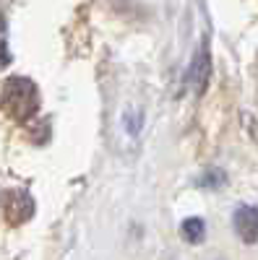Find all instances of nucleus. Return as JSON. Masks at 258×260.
<instances>
[{
  "instance_id": "nucleus-8",
  "label": "nucleus",
  "mask_w": 258,
  "mask_h": 260,
  "mask_svg": "<svg viewBox=\"0 0 258 260\" xmlns=\"http://www.w3.org/2000/svg\"><path fill=\"white\" fill-rule=\"evenodd\" d=\"M11 62V52H8V45H6V24L0 21V68Z\"/></svg>"
},
{
  "instance_id": "nucleus-5",
  "label": "nucleus",
  "mask_w": 258,
  "mask_h": 260,
  "mask_svg": "<svg viewBox=\"0 0 258 260\" xmlns=\"http://www.w3.org/2000/svg\"><path fill=\"white\" fill-rule=\"evenodd\" d=\"M180 234H183V240L185 242H190V245H198V242H204V237H206V224H204V219H185L183 221V226H180Z\"/></svg>"
},
{
  "instance_id": "nucleus-4",
  "label": "nucleus",
  "mask_w": 258,
  "mask_h": 260,
  "mask_svg": "<svg viewBox=\"0 0 258 260\" xmlns=\"http://www.w3.org/2000/svg\"><path fill=\"white\" fill-rule=\"evenodd\" d=\"M209 73H211V57H209V45H206V39H204L201 47H198L196 60H193V65H190V73H188V78L193 83V91H196V94H204L206 91Z\"/></svg>"
},
{
  "instance_id": "nucleus-1",
  "label": "nucleus",
  "mask_w": 258,
  "mask_h": 260,
  "mask_svg": "<svg viewBox=\"0 0 258 260\" xmlns=\"http://www.w3.org/2000/svg\"><path fill=\"white\" fill-rule=\"evenodd\" d=\"M0 107H3V112L16 122H26L29 117H34L37 110H39V91H37L34 81L21 78V76L8 78L6 86H3Z\"/></svg>"
},
{
  "instance_id": "nucleus-2",
  "label": "nucleus",
  "mask_w": 258,
  "mask_h": 260,
  "mask_svg": "<svg viewBox=\"0 0 258 260\" xmlns=\"http://www.w3.org/2000/svg\"><path fill=\"white\" fill-rule=\"evenodd\" d=\"M232 224L245 245L258 242V206H240L232 216Z\"/></svg>"
},
{
  "instance_id": "nucleus-3",
  "label": "nucleus",
  "mask_w": 258,
  "mask_h": 260,
  "mask_svg": "<svg viewBox=\"0 0 258 260\" xmlns=\"http://www.w3.org/2000/svg\"><path fill=\"white\" fill-rule=\"evenodd\" d=\"M3 208H6V216L11 224H24L34 216V201L29 192H8Z\"/></svg>"
},
{
  "instance_id": "nucleus-7",
  "label": "nucleus",
  "mask_w": 258,
  "mask_h": 260,
  "mask_svg": "<svg viewBox=\"0 0 258 260\" xmlns=\"http://www.w3.org/2000/svg\"><path fill=\"white\" fill-rule=\"evenodd\" d=\"M224 182H227V175H224L222 169H206L204 177L198 180L201 187H219V185H224Z\"/></svg>"
},
{
  "instance_id": "nucleus-6",
  "label": "nucleus",
  "mask_w": 258,
  "mask_h": 260,
  "mask_svg": "<svg viewBox=\"0 0 258 260\" xmlns=\"http://www.w3.org/2000/svg\"><path fill=\"white\" fill-rule=\"evenodd\" d=\"M141 125H144V112H138V110L123 112V130H125V133L131 136V138H138Z\"/></svg>"
}]
</instances>
